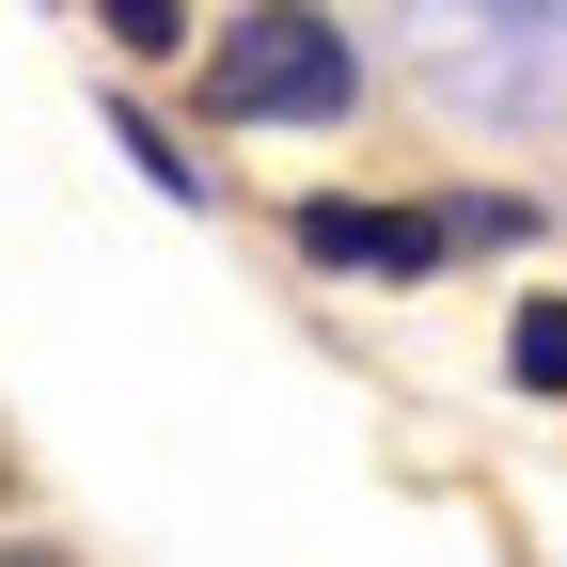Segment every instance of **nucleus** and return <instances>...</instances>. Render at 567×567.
I'll return each instance as SVG.
<instances>
[{
  "label": "nucleus",
  "instance_id": "nucleus-1",
  "mask_svg": "<svg viewBox=\"0 0 567 567\" xmlns=\"http://www.w3.org/2000/svg\"><path fill=\"white\" fill-rule=\"evenodd\" d=\"M205 111L221 126H347L363 111V48H347L316 0H237L205 32Z\"/></svg>",
  "mask_w": 567,
  "mask_h": 567
},
{
  "label": "nucleus",
  "instance_id": "nucleus-2",
  "mask_svg": "<svg viewBox=\"0 0 567 567\" xmlns=\"http://www.w3.org/2000/svg\"><path fill=\"white\" fill-rule=\"evenodd\" d=\"M284 237H300L316 268H347V284H425V268H457V237H442V205H300V221H284Z\"/></svg>",
  "mask_w": 567,
  "mask_h": 567
},
{
  "label": "nucleus",
  "instance_id": "nucleus-3",
  "mask_svg": "<svg viewBox=\"0 0 567 567\" xmlns=\"http://www.w3.org/2000/svg\"><path fill=\"white\" fill-rule=\"evenodd\" d=\"M505 379H520V394H567V300H520V331H505Z\"/></svg>",
  "mask_w": 567,
  "mask_h": 567
},
{
  "label": "nucleus",
  "instance_id": "nucleus-4",
  "mask_svg": "<svg viewBox=\"0 0 567 567\" xmlns=\"http://www.w3.org/2000/svg\"><path fill=\"white\" fill-rule=\"evenodd\" d=\"M95 17H111V48H142V63L189 48V0H95Z\"/></svg>",
  "mask_w": 567,
  "mask_h": 567
},
{
  "label": "nucleus",
  "instance_id": "nucleus-5",
  "mask_svg": "<svg viewBox=\"0 0 567 567\" xmlns=\"http://www.w3.org/2000/svg\"><path fill=\"white\" fill-rule=\"evenodd\" d=\"M0 567H63V551H32V536H0Z\"/></svg>",
  "mask_w": 567,
  "mask_h": 567
},
{
  "label": "nucleus",
  "instance_id": "nucleus-6",
  "mask_svg": "<svg viewBox=\"0 0 567 567\" xmlns=\"http://www.w3.org/2000/svg\"><path fill=\"white\" fill-rule=\"evenodd\" d=\"M0 488H17V473H0Z\"/></svg>",
  "mask_w": 567,
  "mask_h": 567
}]
</instances>
